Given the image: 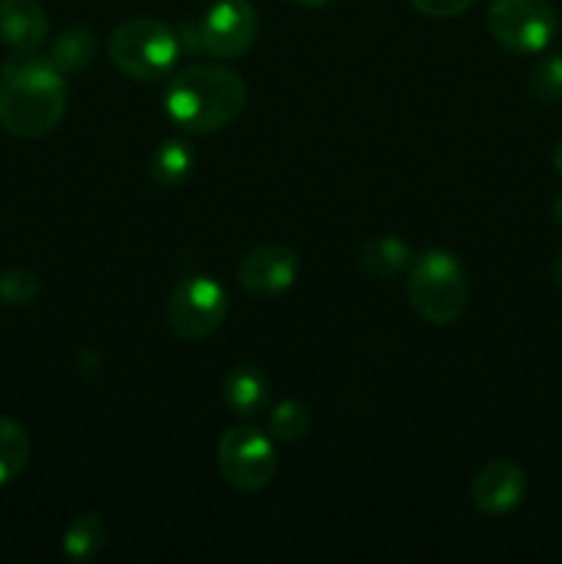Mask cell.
<instances>
[{
  "label": "cell",
  "instance_id": "obj_1",
  "mask_svg": "<svg viewBox=\"0 0 562 564\" xmlns=\"http://www.w3.org/2000/svg\"><path fill=\"white\" fill-rule=\"evenodd\" d=\"M66 113V83L50 58L17 53L0 66V124L17 138H44Z\"/></svg>",
  "mask_w": 562,
  "mask_h": 564
},
{
  "label": "cell",
  "instance_id": "obj_2",
  "mask_svg": "<svg viewBox=\"0 0 562 564\" xmlns=\"http://www.w3.org/2000/svg\"><path fill=\"white\" fill-rule=\"evenodd\" d=\"M248 102L246 80L220 64H191L176 72L163 94L165 116L187 135L224 130Z\"/></svg>",
  "mask_w": 562,
  "mask_h": 564
},
{
  "label": "cell",
  "instance_id": "obj_3",
  "mask_svg": "<svg viewBox=\"0 0 562 564\" xmlns=\"http://www.w3.org/2000/svg\"><path fill=\"white\" fill-rule=\"evenodd\" d=\"M408 303L430 325H452L468 306V275L461 259L441 248L419 253L408 270Z\"/></svg>",
  "mask_w": 562,
  "mask_h": 564
},
{
  "label": "cell",
  "instance_id": "obj_4",
  "mask_svg": "<svg viewBox=\"0 0 562 564\" xmlns=\"http://www.w3.org/2000/svg\"><path fill=\"white\" fill-rule=\"evenodd\" d=\"M110 61L121 75L138 83L163 80L182 55L180 33L154 17H132L121 22L108 42Z\"/></svg>",
  "mask_w": 562,
  "mask_h": 564
},
{
  "label": "cell",
  "instance_id": "obj_5",
  "mask_svg": "<svg viewBox=\"0 0 562 564\" xmlns=\"http://www.w3.org/2000/svg\"><path fill=\"white\" fill-rule=\"evenodd\" d=\"M259 33V14L251 0H215L198 20L185 22L180 33L182 50L235 61L251 50Z\"/></svg>",
  "mask_w": 562,
  "mask_h": 564
},
{
  "label": "cell",
  "instance_id": "obj_6",
  "mask_svg": "<svg viewBox=\"0 0 562 564\" xmlns=\"http://www.w3.org/2000/svg\"><path fill=\"white\" fill-rule=\"evenodd\" d=\"M229 312L226 290L209 275H185L165 301V323L185 341H202L220 328Z\"/></svg>",
  "mask_w": 562,
  "mask_h": 564
},
{
  "label": "cell",
  "instance_id": "obj_7",
  "mask_svg": "<svg viewBox=\"0 0 562 564\" xmlns=\"http://www.w3.org/2000/svg\"><path fill=\"white\" fill-rule=\"evenodd\" d=\"M220 477L240 494H259L268 488L279 471L275 446L262 430L257 427H229L218 441Z\"/></svg>",
  "mask_w": 562,
  "mask_h": 564
},
{
  "label": "cell",
  "instance_id": "obj_8",
  "mask_svg": "<svg viewBox=\"0 0 562 564\" xmlns=\"http://www.w3.org/2000/svg\"><path fill=\"white\" fill-rule=\"evenodd\" d=\"M488 31L507 53H543L556 33V11L549 0H494Z\"/></svg>",
  "mask_w": 562,
  "mask_h": 564
},
{
  "label": "cell",
  "instance_id": "obj_9",
  "mask_svg": "<svg viewBox=\"0 0 562 564\" xmlns=\"http://www.w3.org/2000/svg\"><path fill=\"white\" fill-rule=\"evenodd\" d=\"M298 268H301V262H298V253L292 248L268 242V246H257L242 257V262L237 264V281L251 297L270 301V297L284 295L295 284Z\"/></svg>",
  "mask_w": 562,
  "mask_h": 564
},
{
  "label": "cell",
  "instance_id": "obj_10",
  "mask_svg": "<svg viewBox=\"0 0 562 564\" xmlns=\"http://www.w3.org/2000/svg\"><path fill=\"white\" fill-rule=\"evenodd\" d=\"M527 496V474L512 460H490L474 474L472 505L485 516H505Z\"/></svg>",
  "mask_w": 562,
  "mask_h": 564
},
{
  "label": "cell",
  "instance_id": "obj_11",
  "mask_svg": "<svg viewBox=\"0 0 562 564\" xmlns=\"http://www.w3.org/2000/svg\"><path fill=\"white\" fill-rule=\"evenodd\" d=\"M47 33L50 22L39 0H0V39L14 53H36Z\"/></svg>",
  "mask_w": 562,
  "mask_h": 564
},
{
  "label": "cell",
  "instance_id": "obj_12",
  "mask_svg": "<svg viewBox=\"0 0 562 564\" xmlns=\"http://www.w3.org/2000/svg\"><path fill=\"white\" fill-rule=\"evenodd\" d=\"M224 402L235 416L253 419L270 405V380L253 364H240L224 378Z\"/></svg>",
  "mask_w": 562,
  "mask_h": 564
},
{
  "label": "cell",
  "instance_id": "obj_13",
  "mask_svg": "<svg viewBox=\"0 0 562 564\" xmlns=\"http://www.w3.org/2000/svg\"><path fill=\"white\" fill-rule=\"evenodd\" d=\"M193 165H196L193 149L180 138H165L160 147H154L152 158H149V176L163 191H176L191 180Z\"/></svg>",
  "mask_w": 562,
  "mask_h": 564
},
{
  "label": "cell",
  "instance_id": "obj_14",
  "mask_svg": "<svg viewBox=\"0 0 562 564\" xmlns=\"http://www.w3.org/2000/svg\"><path fill=\"white\" fill-rule=\"evenodd\" d=\"M47 58L53 61L61 75H77V72L88 69L91 61L97 58V36L86 25L66 28L53 39Z\"/></svg>",
  "mask_w": 562,
  "mask_h": 564
},
{
  "label": "cell",
  "instance_id": "obj_15",
  "mask_svg": "<svg viewBox=\"0 0 562 564\" xmlns=\"http://www.w3.org/2000/svg\"><path fill=\"white\" fill-rule=\"evenodd\" d=\"M408 264H411V248L395 235L372 237L361 251V270L372 279L386 281L391 275H400Z\"/></svg>",
  "mask_w": 562,
  "mask_h": 564
},
{
  "label": "cell",
  "instance_id": "obj_16",
  "mask_svg": "<svg viewBox=\"0 0 562 564\" xmlns=\"http://www.w3.org/2000/svg\"><path fill=\"white\" fill-rule=\"evenodd\" d=\"M61 543L72 562H91L108 543V529L97 512H83V516L72 518Z\"/></svg>",
  "mask_w": 562,
  "mask_h": 564
},
{
  "label": "cell",
  "instance_id": "obj_17",
  "mask_svg": "<svg viewBox=\"0 0 562 564\" xmlns=\"http://www.w3.org/2000/svg\"><path fill=\"white\" fill-rule=\"evenodd\" d=\"M31 457V438L25 427L9 416H0V485L20 477Z\"/></svg>",
  "mask_w": 562,
  "mask_h": 564
},
{
  "label": "cell",
  "instance_id": "obj_18",
  "mask_svg": "<svg viewBox=\"0 0 562 564\" xmlns=\"http://www.w3.org/2000/svg\"><path fill=\"white\" fill-rule=\"evenodd\" d=\"M529 94L538 102L554 105L562 99V53H545L529 72Z\"/></svg>",
  "mask_w": 562,
  "mask_h": 564
},
{
  "label": "cell",
  "instance_id": "obj_19",
  "mask_svg": "<svg viewBox=\"0 0 562 564\" xmlns=\"http://www.w3.org/2000/svg\"><path fill=\"white\" fill-rule=\"evenodd\" d=\"M270 433L273 438L284 441V444H292V441H301L303 435L312 427V413L303 402L298 400H281L279 405H273L270 411Z\"/></svg>",
  "mask_w": 562,
  "mask_h": 564
},
{
  "label": "cell",
  "instance_id": "obj_20",
  "mask_svg": "<svg viewBox=\"0 0 562 564\" xmlns=\"http://www.w3.org/2000/svg\"><path fill=\"white\" fill-rule=\"evenodd\" d=\"M39 275L33 270L17 268L0 275V303L3 306H28L39 297Z\"/></svg>",
  "mask_w": 562,
  "mask_h": 564
},
{
  "label": "cell",
  "instance_id": "obj_21",
  "mask_svg": "<svg viewBox=\"0 0 562 564\" xmlns=\"http://www.w3.org/2000/svg\"><path fill=\"white\" fill-rule=\"evenodd\" d=\"M419 14L433 17V20H452L472 9L474 0H408Z\"/></svg>",
  "mask_w": 562,
  "mask_h": 564
},
{
  "label": "cell",
  "instance_id": "obj_22",
  "mask_svg": "<svg viewBox=\"0 0 562 564\" xmlns=\"http://www.w3.org/2000/svg\"><path fill=\"white\" fill-rule=\"evenodd\" d=\"M551 275H554V284L562 290V251L556 253L554 264H551Z\"/></svg>",
  "mask_w": 562,
  "mask_h": 564
},
{
  "label": "cell",
  "instance_id": "obj_23",
  "mask_svg": "<svg viewBox=\"0 0 562 564\" xmlns=\"http://www.w3.org/2000/svg\"><path fill=\"white\" fill-rule=\"evenodd\" d=\"M295 6H301V9H323V6H328L331 0H292Z\"/></svg>",
  "mask_w": 562,
  "mask_h": 564
},
{
  "label": "cell",
  "instance_id": "obj_24",
  "mask_svg": "<svg viewBox=\"0 0 562 564\" xmlns=\"http://www.w3.org/2000/svg\"><path fill=\"white\" fill-rule=\"evenodd\" d=\"M551 163H554V171H556V174L562 176V141L556 143V149H554V158H551Z\"/></svg>",
  "mask_w": 562,
  "mask_h": 564
},
{
  "label": "cell",
  "instance_id": "obj_25",
  "mask_svg": "<svg viewBox=\"0 0 562 564\" xmlns=\"http://www.w3.org/2000/svg\"><path fill=\"white\" fill-rule=\"evenodd\" d=\"M551 215H554V220H556V224L562 226V196H556L554 207H551Z\"/></svg>",
  "mask_w": 562,
  "mask_h": 564
}]
</instances>
